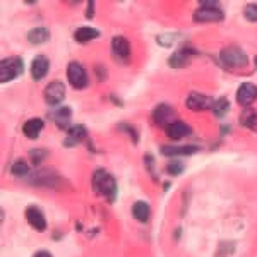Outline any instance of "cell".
Listing matches in <instances>:
<instances>
[{
  "mask_svg": "<svg viewBox=\"0 0 257 257\" xmlns=\"http://www.w3.org/2000/svg\"><path fill=\"white\" fill-rule=\"evenodd\" d=\"M196 53H197L196 50L187 48V47L177 50V52H173L172 55H170L168 65L172 69H184V67H187V65L190 64V59H192Z\"/></svg>",
  "mask_w": 257,
  "mask_h": 257,
  "instance_id": "30bf717a",
  "label": "cell"
},
{
  "mask_svg": "<svg viewBox=\"0 0 257 257\" xmlns=\"http://www.w3.org/2000/svg\"><path fill=\"white\" fill-rule=\"evenodd\" d=\"M223 19H225V14L218 2H201V6L194 12V23L197 24L221 23Z\"/></svg>",
  "mask_w": 257,
  "mask_h": 257,
  "instance_id": "7a4b0ae2",
  "label": "cell"
},
{
  "mask_svg": "<svg viewBox=\"0 0 257 257\" xmlns=\"http://www.w3.org/2000/svg\"><path fill=\"white\" fill-rule=\"evenodd\" d=\"M67 81L74 89H84L89 84L88 70L81 62H70L67 65Z\"/></svg>",
  "mask_w": 257,
  "mask_h": 257,
  "instance_id": "5b68a950",
  "label": "cell"
},
{
  "mask_svg": "<svg viewBox=\"0 0 257 257\" xmlns=\"http://www.w3.org/2000/svg\"><path fill=\"white\" fill-rule=\"evenodd\" d=\"M48 40H50V31L43 26L33 28V30L28 31V41H30L31 45H43V43H47Z\"/></svg>",
  "mask_w": 257,
  "mask_h": 257,
  "instance_id": "44dd1931",
  "label": "cell"
},
{
  "mask_svg": "<svg viewBox=\"0 0 257 257\" xmlns=\"http://www.w3.org/2000/svg\"><path fill=\"white\" fill-rule=\"evenodd\" d=\"M175 117H177V111L173 110V106H170L168 103H161V105H158L155 110H153V115H151L155 125H160L163 128L170 125L172 122H175Z\"/></svg>",
  "mask_w": 257,
  "mask_h": 257,
  "instance_id": "ba28073f",
  "label": "cell"
},
{
  "mask_svg": "<svg viewBox=\"0 0 257 257\" xmlns=\"http://www.w3.org/2000/svg\"><path fill=\"white\" fill-rule=\"evenodd\" d=\"M110 99H111V101H113V103H115V105H117V106H122V99H118L117 96H115L113 93L110 94Z\"/></svg>",
  "mask_w": 257,
  "mask_h": 257,
  "instance_id": "d590c367",
  "label": "cell"
},
{
  "mask_svg": "<svg viewBox=\"0 0 257 257\" xmlns=\"http://www.w3.org/2000/svg\"><path fill=\"white\" fill-rule=\"evenodd\" d=\"M99 38V31L96 28H91V26H81L77 28L76 31H74V40L77 41V43H89V41Z\"/></svg>",
  "mask_w": 257,
  "mask_h": 257,
  "instance_id": "ffe728a7",
  "label": "cell"
},
{
  "mask_svg": "<svg viewBox=\"0 0 257 257\" xmlns=\"http://www.w3.org/2000/svg\"><path fill=\"white\" fill-rule=\"evenodd\" d=\"M111 55L120 64H127L131 59V43L125 36H113L111 40Z\"/></svg>",
  "mask_w": 257,
  "mask_h": 257,
  "instance_id": "9c48e42d",
  "label": "cell"
},
{
  "mask_svg": "<svg viewBox=\"0 0 257 257\" xmlns=\"http://www.w3.org/2000/svg\"><path fill=\"white\" fill-rule=\"evenodd\" d=\"M240 123H242L243 127L257 132V110L250 108V106L243 108L242 113H240Z\"/></svg>",
  "mask_w": 257,
  "mask_h": 257,
  "instance_id": "603a6c76",
  "label": "cell"
},
{
  "mask_svg": "<svg viewBox=\"0 0 257 257\" xmlns=\"http://www.w3.org/2000/svg\"><path fill=\"white\" fill-rule=\"evenodd\" d=\"M243 16L250 23H257V4H247L243 7Z\"/></svg>",
  "mask_w": 257,
  "mask_h": 257,
  "instance_id": "4dcf8cb0",
  "label": "cell"
},
{
  "mask_svg": "<svg viewBox=\"0 0 257 257\" xmlns=\"http://www.w3.org/2000/svg\"><path fill=\"white\" fill-rule=\"evenodd\" d=\"M11 173L16 178H28L30 177V165L24 160H16L11 167Z\"/></svg>",
  "mask_w": 257,
  "mask_h": 257,
  "instance_id": "cb8c5ba5",
  "label": "cell"
},
{
  "mask_svg": "<svg viewBox=\"0 0 257 257\" xmlns=\"http://www.w3.org/2000/svg\"><path fill=\"white\" fill-rule=\"evenodd\" d=\"M28 156H30V161H31L33 165H40L41 161H45L50 156V151H48V149H43V148L31 149Z\"/></svg>",
  "mask_w": 257,
  "mask_h": 257,
  "instance_id": "484cf974",
  "label": "cell"
},
{
  "mask_svg": "<svg viewBox=\"0 0 257 257\" xmlns=\"http://www.w3.org/2000/svg\"><path fill=\"white\" fill-rule=\"evenodd\" d=\"M48 70H50V60L45 55H36L35 59H33L30 72H31V77L35 81L43 79V77L48 74Z\"/></svg>",
  "mask_w": 257,
  "mask_h": 257,
  "instance_id": "2e32d148",
  "label": "cell"
},
{
  "mask_svg": "<svg viewBox=\"0 0 257 257\" xmlns=\"http://www.w3.org/2000/svg\"><path fill=\"white\" fill-rule=\"evenodd\" d=\"M165 134L172 141H180L190 136V127L185 122H182V120H175V122H172L170 125L165 127Z\"/></svg>",
  "mask_w": 257,
  "mask_h": 257,
  "instance_id": "e0dca14e",
  "label": "cell"
},
{
  "mask_svg": "<svg viewBox=\"0 0 257 257\" xmlns=\"http://www.w3.org/2000/svg\"><path fill=\"white\" fill-rule=\"evenodd\" d=\"M86 6H88V9H86V19H93L94 18V9H96V4H94L93 0H89Z\"/></svg>",
  "mask_w": 257,
  "mask_h": 257,
  "instance_id": "836d02e7",
  "label": "cell"
},
{
  "mask_svg": "<svg viewBox=\"0 0 257 257\" xmlns=\"http://www.w3.org/2000/svg\"><path fill=\"white\" fill-rule=\"evenodd\" d=\"M33 257H53V255H52V252H48V250H38Z\"/></svg>",
  "mask_w": 257,
  "mask_h": 257,
  "instance_id": "e575fe53",
  "label": "cell"
},
{
  "mask_svg": "<svg viewBox=\"0 0 257 257\" xmlns=\"http://www.w3.org/2000/svg\"><path fill=\"white\" fill-rule=\"evenodd\" d=\"M235 245L233 243H228V242H223L221 245H219V250L216 252V257H228L233 252Z\"/></svg>",
  "mask_w": 257,
  "mask_h": 257,
  "instance_id": "1f68e13d",
  "label": "cell"
},
{
  "mask_svg": "<svg viewBox=\"0 0 257 257\" xmlns=\"http://www.w3.org/2000/svg\"><path fill=\"white\" fill-rule=\"evenodd\" d=\"M211 111H213L214 115H216L218 118H223L225 115L230 111V101H228V98H218L216 101H213V106H211Z\"/></svg>",
  "mask_w": 257,
  "mask_h": 257,
  "instance_id": "d4e9b609",
  "label": "cell"
},
{
  "mask_svg": "<svg viewBox=\"0 0 257 257\" xmlns=\"http://www.w3.org/2000/svg\"><path fill=\"white\" fill-rule=\"evenodd\" d=\"M219 60L226 69H243L248 64V59L242 48H238L237 45H230L225 47L219 52Z\"/></svg>",
  "mask_w": 257,
  "mask_h": 257,
  "instance_id": "3957f363",
  "label": "cell"
},
{
  "mask_svg": "<svg viewBox=\"0 0 257 257\" xmlns=\"http://www.w3.org/2000/svg\"><path fill=\"white\" fill-rule=\"evenodd\" d=\"M117 128H118L120 132H123V134H127L134 144H138V143H139V134H138V128H136L134 125H131V123H118Z\"/></svg>",
  "mask_w": 257,
  "mask_h": 257,
  "instance_id": "4316f807",
  "label": "cell"
},
{
  "mask_svg": "<svg viewBox=\"0 0 257 257\" xmlns=\"http://www.w3.org/2000/svg\"><path fill=\"white\" fill-rule=\"evenodd\" d=\"M132 214L134 218L141 223H148L149 218H151V208H149L148 202L144 201H138L134 206H132Z\"/></svg>",
  "mask_w": 257,
  "mask_h": 257,
  "instance_id": "7402d4cb",
  "label": "cell"
},
{
  "mask_svg": "<svg viewBox=\"0 0 257 257\" xmlns=\"http://www.w3.org/2000/svg\"><path fill=\"white\" fill-rule=\"evenodd\" d=\"M91 187H93V190L98 196L105 197L108 202H113L115 199H117V180H115L113 175L106 172V170L98 168L96 172L93 173Z\"/></svg>",
  "mask_w": 257,
  "mask_h": 257,
  "instance_id": "6da1fadb",
  "label": "cell"
},
{
  "mask_svg": "<svg viewBox=\"0 0 257 257\" xmlns=\"http://www.w3.org/2000/svg\"><path fill=\"white\" fill-rule=\"evenodd\" d=\"M155 158H153V155H144V167L149 172V175L155 182H158V177H156V170H155Z\"/></svg>",
  "mask_w": 257,
  "mask_h": 257,
  "instance_id": "f546056e",
  "label": "cell"
},
{
  "mask_svg": "<svg viewBox=\"0 0 257 257\" xmlns=\"http://www.w3.org/2000/svg\"><path fill=\"white\" fill-rule=\"evenodd\" d=\"M257 99V86L252 82H243L240 84V88L237 89V103L243 108L250 106Z\"/></svg>",
  "mask_w": 257,
  "mask_h": 257,
  "instance_id": "8fae6325",
  "label": "cell"
},
{
  "mask_svg": "<svg viewBox=\"0 0 257 257\" xmlns=\"http://www.w3.org/2000/svg\"><path fill=\"white\" fill-rule=\"evenodd\" d=\"M94 76H96V79L101 82L108 77V70H106V67L103 64H96L94 65Z\"/></svg>",
  "mask_w": 257,
  "mask_h": 257,
  "instance_id": "d6a6232c",
  "label": "cell"
},
{
  "mask_svg": "<svg viewBox=\"0 0 257 257\" xmlns=\"http://www.w3.org/2000/svg\"><path fill=\"white\" fill-rule=\"evenodd\" d=\"M86 138H88V128L84 125H81V123H76V125L70 127L67 131V134H65L64 146L74 148V146H77V144H81Z\"/></svg>",
  "mask_w": 257,
  "mask_h": 257,
  "instance_id": "9a60e30c",
  "label": "cell"
},
{
  "mask_svg": "<svg viewBox=\"0 0 257 257\" xmlns=\"http://www.w3.org/2000/svg\"><path fill=\"white\" fill-rule=\"evenodd\" d=\"M30 184L33 185H38V187H50V189H55L60 185V177L57 175L53 170H48V168H43V170H38L36 173L30 175Z\"/></svg>",
  "mask_w": 257,
  "mask_h": 257,
  "instance_id": "52a82bcc",
  "label": "cell"
},
{
  "mask_svg": "<svg viewBox=\"0 0 257 257\" xmlns=\"http://www.w3.org/2000/svg\"><path fill=\"white\" fill-rule=\"evenodd\" d=\"M230 131H231V127H230V125H223V127H221V134H223V136H226V132H230Z\"/></svg>",
  "mask_w": 257,
  "mask_h": 257,
  "instance_id": "8d00e7d4",
  "label": "cell"
},
{
  "mask_svg": "<svg viewBox=\"0 0 257 257\" xmlns=\"http://www.w3.org/2000/svg\"><path fill=\"white\" fill-rule=\"evenodd\" d=\"M65 84L62 81H52L50 84H47V88L43 89V99L48 106L55 108V106H60V103L65 99Z\"/></svg>",
  "mask_w": 257,
  "mask_h": 257,
  "instance_id": "8992f818",
  "label": "cell"
},
{
  "mask_svg": "<svg viewBox=\"0 0 257 257\" xmlns=\"http://www.w3.org/2000/svg\"><path fill=\"white\" fill-rule=\"evenodd\" d=\"M161 155L168 158H177V156H190L199 151L197 146H161Z\"/></svg>",
  "mask_w": 257,
  "mask_h": 257,
  "instance_id": "d6986e66",
  "label": "cell"
},
{
  "mask_svg": "<svg viewBox=\"0 0 257 257\" xmlns=\"http://www.w3.org/2000/svg\"><path fill=\"white\" fill-rule=\"evenodd\" d=\"M26 219L30 223L31 228H35L36 231H45L47 230V218H45L43 211H41L38 206H30L26 208Z\"/></svg>",
  "mask_w": 257,
  "mask_h": 257,
  "instance_id": "5bb4252c",
  "label": "cell"
},
{
  "mask_svg": "<svg viewBox=\"0 0 257 257\" xmlns=\"http://www.w3.org/2000/svg\"><path fill=\"white\" fill-rule=\"evenodd\" d=\"M24 72V62L21 57H7L0 60V82H11Z\"/></svg>",
  "mask_w": 257,
  "mask_h": 257,
  "instance_id": "277c9868",
  "label": "cell"
},
{
  "mask_svg": "<svg viewBox=\"0 0 257 257\" xmlns=\"http://www.w3.org/2000/svg\"><path fill=\"white\" fill-rule=\"evenodd\" d=\"M185 106L192 111L211 110V106H213V99L208 98L202 93H190L187 96V99H185Z\"/></svg>",
  "mask_w": 257,
  "mask_h": 257,
  "instance_id": "4fadbf2b",
  "label": "cell"
},
{
  "mask_svg": "<svg viewBox=\"0 0 257 257\" xmlns=\"http://www.w3.org/2000/svg\"><path fill=\"white\" fill-rule=\"evenodd\" d=\"M50 117H52L53 123L60 128V131H69L70 127V117H72V110L69 106H55L50 111Z\"/></svg>",
  "mask_w": 257,
  "mask_h": 257,
  "instance_id": "7c38bea8",
  "label": "cell"
},
{
  "mask_svg": "<svg viewBox=\"0 0 257 257\" xmlns=\"http://www.w3.org/2000/svg\"><path fill=\"white\" fill-rule=\"evenodd\" d=\"M43 128H45L43 120L38 118V117H33L30 120H26V123L23 125V132H24V136H26L28 139L35 141V139L40 138V134H41V131H43Z\"/></svg>",
  "mask_w": 257,
  "mask_h": 257,
  "instance_id": "ac0fdd59",
  "label": "cell"
},
{
  "mask_svg": "<svg viewBox=\"0 0 257 257\" xmlns=\"http://www.w3.org/2000/svg\"><path fill=\"white\" fill-rule=\"evenodd\" d=\"M254 64H255V69H257V57H255V59H254Z\"/></svg>",
  "mask_w": 257,
  "mask_h": 257,
  "instance_id": "74e56055",
  "label": "cell"
},
{
  "mask_svg": "<svg viewBox=\"0 0 257 257\" xmlns=\"http://www.w3.org/2000/svg\"><path fill=\"white\" fill-rule=\"evenodd\" d=\"M177 41V36L173 35V33H167V35H160L158 38H156V43L161 45V47L165 48H170L173 47V43Z\"/></svg>",
  "mask_w": 257,
  "mask_h": 257,
  "instance_id": "f1b7e54d",
  "label": "cell"
},
{
  "mask_svg": "<svg viewBox=\"0 0 257 257\" xmlns=\"http://www.w3.org/2000/svg\"><path fill=\"white\" fill-rule=\"evenodd\" d=\"M165 170H167L168 175L178 177V175H180V173L185 170V165L182 163V161H177V160H175V161H170V163L167 165V168H165Z\"/></svg>",
  "mask_w": 257,
  "mask_h": 257,
  "instance_id": "83f0119b",
  "label": "cell"
}]
</instances>
